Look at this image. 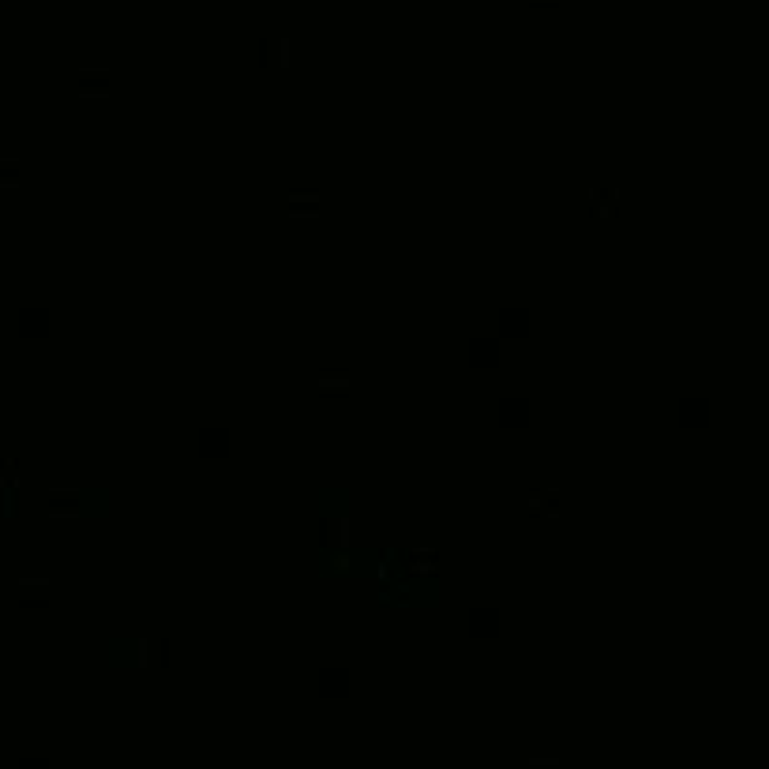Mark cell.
<instances>
[{"instance_id": "obj_3", "label": "cell", "mask_w": 769, "mask_h": 769, "mask_svg": "<svg viewBox=\"0 0 769 769\" xmlns=\"http://www.w3.org/2000/svg\"><path fill=\"white\" fill-rule=\"evenodd\" d=\"M323 679H327V687H323V691H334V694H342V691H345V679H349V675H345V672H327Z\"/></svg>"}, {"instance_id": "obj_2", "label": "cell", "mask_w": 769, "mask_h": 769, "mask_svg": "<svg viewBox=\"0 0 769 769\" xmlns=\"http://www.w3.org/2000/svg\"><path fill=\"white\" fill-rule=\"evenodd\" d=\"M473 619H477V623H473V631H481V634H492V631H495V619H499V615H495V612H473Z\"/></svg>"}, {"instance_id": "obj_4", "label": "cell", "mask_w": 769, "mask_h": 769, "mask_svg": "<svg viewBox=\"0 0 769 769\" xmlns=\"http://www.w3.org/2000/svg\"><path fill=\"white\" fill-rule=\"evenodd\" d=\"M503 319H507V327H503V331H511V334H525V323H522V319H525V312H507Z\"/></svg>"}, {"instance_id": "obj_6", "label": "cell", "mask_w": 769, "mask_h": 769, "mask_svg": "<svg viewBox=\"0 0 769 769\" xmlns=\"http://www.w3.org/2000/svg\"><path fill=\"white\" fill-rule=\"evenodd\" d=\"M222 435H225V432H207V435H203V439H207V447H203V451H211V454H222L225 447L218 443V439H222Z\"/></svg>"}, {"instance_id": "obj_1", "label": "cell", "mask_w": 769, "mask_h": 769, "mask_svg": "<svg viewBox=\"0 0 769 769\" xmlns=\"http://www.w3.org/2000/svg\"><path fill=\"white\" fill-rule=\"evenodd\" d=\"M492 349H495V342H473V361L477 364H492L495 361Z\"/></svg>"}, {"instance_id": "obj_5", "label": "cell", "mask_w": 769, "mask_h": 769, "mask_svg": "<svg viewBox=\"0 0 769 769\" xmlns=\"http://www.w3.org/2000/svg\"><path fill=\"white\" fill-rule=\"evenodd\" d=\"M503 409H507V417H503V421H511V424H522V421H525V417H522L525 402H507Z\"/></svg>"}]
</instances>
